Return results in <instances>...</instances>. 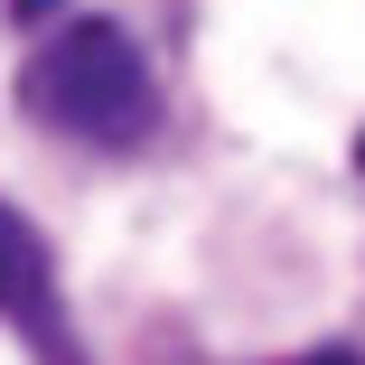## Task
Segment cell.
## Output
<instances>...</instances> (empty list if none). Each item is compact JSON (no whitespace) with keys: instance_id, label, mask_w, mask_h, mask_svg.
<instances>
[{"instance_id":"cell-1","label":"cell","mask_w":365,"mask_h":365,"mask_svg":"<svg viewBox=\"0 0 365 365\" xmlns=\"http://www.w3.org/2000/svg\"><path fill=\"white\" fill-rule=\"evenodd\" d=\"M19 103L47 131H76L94 150H131L140 131L160 122V85H150V56L122 19H76L38 38V56L19 66Z\"/></svg>"},{"instance_id":"cell-2","label":"cell","mask_w":365,"mask_h":365,"mask_svg":"<svg viewBox=\"0 0 365 365\" xmlns=\"http://www.w3.org/2000/svg\"><path fill=\"white\" fill-rule=\"evenodd\" d=\"M0 319L38 346V365H85L76 356V319L56 300V262H47V244L29 235V215L10 197H0Z\"/></svg>"},{"instance_id":"cell-3","label":"cell","mask_w":365,"mask_h":365,"mask_svg":"<svg viewBox=\"0 0 365 365\" xmlns=\"http://www.w3.org/2000/svg\"><path fill=\"white\" fill-rule=\"evenodd\" d=\"M300 365H356V356H346V346H319V356H300Z\"/></svg>"},{"instance_id":"cell-4","label":"cell","mask_w":365,"mask_h":365,"mask_svg":"<svg viewBox=\"0 0 365 365\" xmlns=\"http://www.w3.org/2000/svg\"><path fill=\"white\" fill-rule=\"evenodd\" d=\"M38 10H47V0H19V19H38Z\"/></svg>"},{"instance_id":"cell-5","label":"cell","mask_w":365,"mask_h":365,"mask_svg":"<svg viewBox=\"0 0 365 365\" xmlns=\"http://www.w3.org/2000/svg\"><path fill=\"white\" fill-rule=\"evenodd\" d=\"M356 169H365V140H356Z\"/></svg>"}]
</instances>
